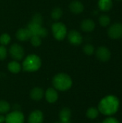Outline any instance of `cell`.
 I'll return each mask as SVG.
<instances>
[{
  "mask_svg": "<svg viewBox=\"0 0 122 123\" xmlns=\"http://www.w3.org/2000/svg\"><path fill=\"white\" fill-rule=\"evenodd\" d=\"M119 99L114 95H107L104 97L99 103L98 110L104 115L111 116L117 112L119 109Z\"/></svg>",
  "mask_w": 122,
  "mask_h": 123,
  "instance_id": "1",
  "label": "cell"
},
{
  "mask_svg": "<svg viewBox=\"0 0 122 123\" xmlns=\"http://www.w3.org/2000/svg\"><path fill=\"white\" fill-rule=\"evenodd\" d=\"M52 85L56 90L65 92L71 88L73 81L69 75L64 73H60L53 77Z\"/></svg>",
  "mask_w": 122,
  "mask_h": 123,
  "instance_id": "2",
  "label": "cell"
},
{
  "mask_svg": "<svg viewBox=\"0 0 122 123\" xmlns=\"http://www.w3.org/2000/svg\"><path fill=\"white\" fill-rule=\"evenodd\" d=\"M42 65L40 58L35 54L28 55L23 61L22 68L27 72H35L40 69Z\"/></svg>",
  "mask_w": 122,
  "mask_h": 123,
  "instance_id": "3",
  "label": "cell"
},
{
  "mask_svg": "<svg viewBox=\"0 0 122 123\" xmlns=\"http://www.w3.org/2000/svg\"><path fill=\"white\" fill-rule=\"evenodd\" d=\"M27 28L29 31L32 36L36 35L40 37H45L47 35V30L45 27H43L42 25H39L33 22H29Z\"/></svg>",
  "mask_w": 122,
  "mask_h": 123,
  "instance_id": "4",
  "label": "cell"
},
{
  "mask_svg": "<svg viewBox=\"0 0 122 123\" xmlns=\"http://www.w3.org/2000/svg\"><path fill=\"white\" fill-rule=\"evenodd\" d=\"M52 31L55 38L58 40H63L67 35V28L62 22L54 23L52 26Z\"/></svg>",
  "mask_w": 122,
  "mask_h": 123,
  "instance_id": "5",
  "label": "cell"
},
{
  "mask_svg": "<svg viewBox=\"0 0 122 123\" xmlns=\"http://www.w3.org/2000/svg\"><path fill=\"white\" fill-rule=\"evenodd\" d=\"M108 35L111 39L119 40L122 38V24L115 22L108 29Z\"/></svg>",
  "mask_w": 122,
  "mask_h": 123,
  "instance_id": "6",
  "label": "cell"
},
{
  "mask_svg": "<svg viewBox=\"0 0 122 123\" xmlns=\"http://www.w3.org/2000/svg\"><path fill=\"white\" fill-rule=\"evenodd\" d=\"M24 116L19 110L8 112L5 117V123H24Z\"/></svg>",
  "mask_w": 122,
  "mask_h": 123,
  "instance_id": "7",
  "label": "cell"
},
{
  "mask_svg": "<svg viewBox=\"0 0 122 123\" xmlns=\"http://www.w3.org/2000/svg\"><path fill=\"white\" fill-rule=\"evenodd\" d=\"M9 54L15 61L22 60L24 55L23 48L18 44H13L9 48Z\"/></svg>",
  "mask_w": 122,
  "mask_h": 123,
  "instance_id": "8",
  "label": "cell"
},
{
  "mask_svg": "<svg viewBox=\"0 0 122 123\" xmlns=\"http://www.w3.org/2000/svg\"><path fill=\"white\" fill-rule=\"evenodd\" d=\"M97 58L101 62H107L111 57V53L109 49L105 46H100L96 52Z\"/></svg>",
  "mask_w": 122,
  "mask_h": 123,
  "instance_id": "9",
  "label": "cell"
},
{
  "mask_svg": "<svg viewBox=\"0 0 122 123\" xmlns=\"http://www.w3.org/2000/svg\"><path fill=\"white\" fill-rule=\"evenodd\" d=\"M68 41L73 45H79L83 42V37L81 33L76 30H71L68 34Z\"/></svg>",
  "mask_w": 122,
  "mask_h": 123,
  "instance_id": "10",
  "label": "cell"
},
{
  "mask_svg": "<svg viewBox=\"0 0 122 123\" xmlns=\"http://www.w3.org/2000/svg\"><path fill=\"white\" fill-rule=\"evenodd\" d=\"M44 120V115L42 111L35 110L32 111L28 117V123H42Z\"/></svg>",
  "mask_w": 122,
  "mask_h": 123,
  "instance_id": "11",
  "label": "cell"
},
{
  "mask_svg": "<svg viewBox=\"0 0 122 123\" xmlns=\"http://www.w3.org/2000/svg\"><path fill=\"white\" fill-rule=\"evenodd\" d=\"M44 96L45 97L47 102L50 104L56 102L58 99V94L55 88H48L45 92Z\"/></svg>",
  "mask_w": 122,
  "mask_h": 123,
  "instance_id": "12",
  "label": "cell"
},
{
  "mask_svg": "<svg viewBox=\"0 0 122 123\" xmlns=\"http://www.w3.org/2000/svg\"><path fill=\"white\" fill-rule=\"evenodd\" d=\"M71 115H72L71 110L68 107L63 108L59 113L60 123H71Z\"/></svg>",
  "mask_w": 122,
  "mask_h": 123,
  "instance_id": "13",
  "label": "cell"
},
{
  "mask_svg": "<svg viewBox=\"0 0 122 123\" xmlns=\"http://www.w3.org/2000/svg\"><path fill=\"white\" fill-rule=\"evenodd\" d=\"M69 8L70 9V11L73 13V14H81L83 12L84 10V6L83 4L79 1H73L70 5H69Z\"/></svg>",
  "mask_w": 122,
  "mask_h": 123,
  "instance_id": "14",
  "label": "cell"
},
{
  "mask_svg": "<svg viewBox=\"0 0 122 123\" xmlns=\"http://www.w3.org/2000/svg\"><path fill=\"white\" fill-rule=\"evenodd\" d=\"M30 97L34 101H40L45 95L43 89L40 87H34L30 92Z\"/></svg>",
  "mask_w": 122,
  "mask_h": 123,
  "instance_id": "15",
  "label": "cell"
},
{
  "mask_svg": "<svg viewBox=\"0 0 122 123\" xmlns=\"http://www.w3.org/2000/svg\"><path fill=\"white\" fill-rule=\"evenodd\" d=\"M81 27L83 31L86 32H90L94 30L96 27V24L94 21H93L92 19H86L82 22Z\"/></svg>",
  "mask_w": 122,
  "mask_h": 123,
  "instance_id": "16",
  "label": "cell"
},
{
  "mask_svg": "<svg viewBox=\"0 0 122 123\" xmlns=\"http://www.w3.org/2000/svg\"><path fill=\"white\" fill-rule=\"evenodd\" d=\"M31 34L27 28H20L16 33L17 38L20 41H27L31 37Z\"/></svg>",
  "mask_w": 122,
  "mask_h": 123,
  "instance_id": "17",
  "label": "cell"
},
{
  "mask_svg": "<svg viewBox=\"0 0 122 123\" xmlns=\"http://www.w3.org/2000/svg\"><path fill=\"white\" fill-rule=\"evenodd\" d=\"M98 5L102 12H108L111 10L113 7L112 0H99Z\"/></svg>",
  "mask_w": 122,
  "mask_h": 123,
  "instance_id": "18",
  "label": "cell"
},
{
  "mask_svg": "<svg viewBox=\"0 0 122 123\" xmlns=\"http://www.w3.org/2000/svg\"><path fill=\"white\" fill-rule=\"evenodd\" d=\"M7 68H8V70L12 74H18L19 72H20L22 69L21 65L16 61L9 62L7 66Z\"/></svg>",
  "mask_w": 122,
  "mask_h": 123,
  "instance_id": "19",
  "label": "cell"
},
{
  "mask_svg": "<svg viewBox=\"0 0 122 123\" xmlns=\"http://www.w3.org/2000/svg\"><path fill=\"white\" fill-rule=\"evenodd\" d=\"M99 115V111L98 108L96 107H90L86 111V117L90 120H95L98 117Z\"/></svg>",
  "mask_w": 122,
  "mask_h": 123,
  "instance_id": "20",
  "label": "cell"
},
{
  "mask_svg": "<svg viewBox=\"0 0 122 123\" xmlns=\"http://www.w3.org/2000/svg\"><path fill=\"white\" fill-rule=\"evenodd\" d=\"M11 109L9 103L5 100H0V114H7Z\"/></svg>",
  "mask_w": 122,
  "mask_h": 123,
  "instance_id": "21",
  "label": "cell"
},
{
  "mask_svg": "<svg viewBox=\"0 0 122 123\" xmlns=\"http://www.w3.org/2000/svg\"><path fill=\"white\" fill-rule=\"evenodd\" d=\"M99 22L101 26L106 27L111 23V18L107 14H101L99 18Z\"/></svg>",
  "mask_w": 122,
  "mask_h": 123,
  "instance_id": "22",
  "label": "cell"
},
{
  "mask_svg": "<svg viewBox=\"0 0 122 123\" xmlns=\"http://www.w3.org/2000/svg\"><path fill=\"white\" fill-rule=\"evenodd\" d=\"M63 15V11L59 7H57V8H55L52 12H51V17L53 19H55V20H58L59 19L61 18Z\"/></svg>",
  "mask_w": 122,
  "mask_h": 123,
  "instance_id": "23",
  "label": "cell"
},
{
  "mask_svg": "<svg viewBox=\"0 0 122 123\" xmlns=\"http://www.w3.org/2000/svg\"><path fill=\"white\" fill-rule=\"evenodd\" d=\"M11 41V37L7 33H4L0 36V43L1 45H6Z\"/></svg>",
  "mask_w": 122,
  "mask_h": 123,
  "instance_id": "24",
  "label": "cell"
},
{
  "mask_svg": "<svg viewBox=\"0 0 122 123\" xmlns=\"http://www.w3.org/2000/svg\"><path fill=\"white\" fill-rule=\"evenodd\" d=\"M83 52L87 55H91L95 52V48L91 44H86L83 47Z\"/></svg>",
  "mask_w": 122,
  "mask_h": 123,
  "instance_id": "25",
  "label": "cell"
},
{
  "mask_svg": "<svg viewBox=\"0 0 122 123\" xmlns=\"http://www.w3.org/2000/svg\"><path fill=\"white\" fill-rule=\"evenodd\" d=\"M30 41H31V43L33 46L35 47H38L41 45L42 43V41H41V37H39V36H36V35H34V36H32L30 37Z\"/></svg>",
  "mask_w": 122,
  "mask_h": 123,
  "instance_id": "26",
  "label": "cell"
},
{
  "mask_svg": "<svg viewBox=\"0 0 122 123\" xmlns=\"http://www.w3.org/2000/svg\"><path fill=\"white\" fill-rule=\"evenodd\" d=\"M7 55V50L4 45H0V61L6 58Z\"/></svg>",
  "mask_w": 122,
  "mask_h": 123,
  "instance_id": "27",
  "label": "cell"
},
{
  "mask_svg": "<svg viewBox=\"0 0 122 123\" xmlns=\"http://www.w3.org/2000/svg\"><path fill=\"white\" fill-rule=\"evenodd\" d=\"M32 22L37 23V24H39V25H42V17L40 14H36L33 16Z\"/></svg>",
  "mask_w": 122,
  "mask_h": 123,
  "instance_id": "28",
  "label": "cell"
},
{
  "mask_svg": "<svg viewBox=\"0 0 122 123\" xmlns=\"http://www.w3.org/2000/svg\"><path fill=\"white\" fill-rule=\"evenodd\" d=\"M102 123H120L119 122V120L114 117H107L106 118Z\"/></svg>",
  "mask_w": 122,
  "mask_h": 123,
  "instance_id": "29",
  "label": "cell"
},
{
  "mask_svg": "<svg viewBox=\"0 0 122 123\" xmlns=\"http://www.w3.org/2000/svg\"><path fill=\"white\" fill-rule=\"evenodd\" d=\"M5 123V117L3 115L0 114V123Z\"/></svg>",
  "mask_w": 122,
  "mask_h": 123,
  "instance_id": "30",
  "label": "cell"
},
{
  "mask_svg": "<svg viewBox=\"0 0 122 123\" xmlns=\"http://www.w3.org/2000/svg\"><path fill=\"white\" fill-rule=\"evenodd\" d=\"M116 1H122V0H116Z\"/></svg>",
  "mask_w": 122,
  "mask_h": 123,
  "instance_id": "31",
  "label": "cell"
},
{
  "mask_svg": "<svg viewBox=\"0 0 122 123\" xmlns=\"http://www.w3.org/2000/svg\"><path fill=\"white\" fill-rule=\"evenodd\" d=\"M60 123V122H57V123Z\"/></svg>",
  "mask_w": 122,
  "mask_h": 123,
  "instance_id": "32",
  "label": "cell"
}]
</instances>
